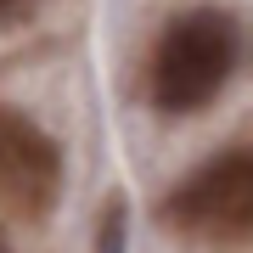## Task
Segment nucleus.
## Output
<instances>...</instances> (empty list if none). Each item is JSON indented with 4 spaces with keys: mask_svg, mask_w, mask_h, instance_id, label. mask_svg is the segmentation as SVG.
Here are the masks:
<instances>
[{
    "mask_svg": "<svg viewBox=\"0 0 253 253\" xmlns=\"http://www.w3.org/2000/svg\"><path fill=\"white\" fill-rule=\"evenodd\" d=\"M242 62V23L219 6L186 11L152 51V101L163 113H197L231 84Z\"/></svg>",
    "mask_w": 253,
    "mask_h": 253,
    "instance_id": "nucleus-1",
    "label": "nucleus"
},
{
    "mask_svg": "<svg viewBox=\"0 0 253 253\" xmlns=\"http://www.w3.org/2000/svg\"><path fill=\"white\" fill-rule=\"evenodd\" d=\"M163 214H169V225L186 231V236L236 248L253 231V158L242 146H231V152H219L214 163L191 169L186 180L169 191Z\"/></svg>",
    "mask_w": 253,
    "mask_h": 253,
    "instance_id": "nucleus-2",
    "label": "nucleus"
},
{
    "mask_svg": "<svg viewBox=\"0 0 253 253\" xmlns=\"http://www.w3.org/2000/svg\"><path fill=\"white\" fill-rule=\"evenodd\" d=\"M62 197V152L34 118L0 107V214L45 219Z\"/></svg>",
    "mask_w": 253,
    "mask_h": 253,
    "instance_id": "nucleus-3",
    "label": "nucleus"
},
{
    "mask_svg": "<svg viewBox=\"0 0 253 253\" xmlns=\"http://www.w3.org/2000/svg\"><path fill=\"white\" fill-rule=\"evenodd\" d=\"M96 253H129V203L124 191H113L101 203V219H96Z\"/></svg>",
    "mask_w": 253,
    "mask_h": 253,
    "instance_id": "nucleus-4",
    "label": "nucleus"
},
{
    "mask_svg": "<svg viewBox=\"0 0 253 253\" xmlns=\"http://www.w3.org/2000/svg\"><path fill=\"white\" fill-rule=\"evenodd\" d=\"M23 6H28V0H0V23H11V17H17Z\"/></svg>",
    "mask_w": 253,
    "mask_h": 253,
    "instance_id": "nucleus-5",
    "label": "nucleus"
},
{
    "mask_svg": "<svg viewBox=\"0 0 253 253\" xmlns=\"http://www.w3.org/2000/svg\"><path fill=\"white\" fill-rule=\"evenodd\" d=\"M0 253H11V248H6V242H0Z\"/></svg>",
    "mask_w": 253,
    "mask_h": 253,
    "instance_id": "nucleus-6",
    "label": "nucleus"
}]
</instances>
